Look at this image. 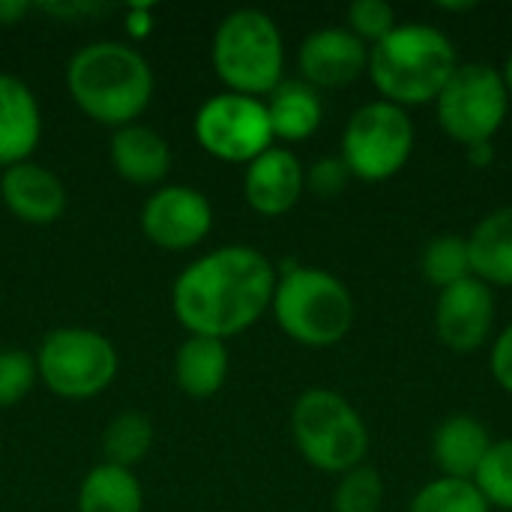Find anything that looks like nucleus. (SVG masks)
<instances>
[{"label":"nucleus","mask_w":512,"mask_h":512,"mask_svg":"<svg viewBox=\"0 0 512 512\" xmlns=\"http://www.w3.org/2000/svg\"><path fill=\"white\" fill-rule=\"evenodd\" d=\"M276 282L273 264L258 249L222 246L177 276L171 306L192 336L225 339L270 309Z\"/></svg>","instance_id":"f257e3e1"},{"label":"nucleus","mask_w":512,"mask_h":512,"mask_svg":"<svg viewBox=\"0 0 512 512\" xmlns=\"http://www.w3.org/2000/svg\"><path fill=\"white\" fill-rule=\"evenodd\" d=\"M459 69L453 39L432 24H396V30L369 48V75L384 102L399 108L429 105L441 96Z\"/></svg>","instance_id":"f03ea898"},{"label":"nucleus","mask_w":512,"mask_h":512,"mask_svg":"<svg viewBox=\"0 0 512 512\" xmlns=\"http://www.w3.org/2000/svg\"><path fill=\"white\" fill-rule=\"evenodd\" d=\"M66 87L87 117L120 129L150 105L153 72L135 48L105 39L72 54L66 66Z\"/></svg>","instance_id":"7ed1b4c3"},{"label":"nucleus","mask_w":512,"mask_h":512,"mask_svg":"<svg viewBox=\"0 0 512 512\" xmlns=\"http://www.w3.org/2000/svg\"><path fill=\"white\" fill-rule=\"evenodd\" d=\"M270 306L285 336L306 348L339 345L354 324V297L345 282L315 267H288Z\"/></svg>","instance_id":"20e7f679"},{"label":"nucleus","mask_w":512,"mask_h":512,"mask_svg":"<svg viewBox=\"0 0 512 512\" xmlns=\"http://www.w3.org/2000/svg\"><path fill=\"white\" fill-rule=\"evenodd\" d=\"M213 66L231 93L270 96L282 84L285 45L276 21L261 9H237L216 27Z\"/></svg>","instance_id":"39448f33"},{"label":"nucleus","mask_w":512,"mask_h":512,"mask_svg":"<svg viewBox=\"0 0 512 512\" xmlns=\"http://www.w3.org/2000/svg\"><path fill=\"white\" fill-rule=\"evenodd\" d=\"M300 456L327 474H348L369 453V429L357 408L333 390H306L291 408Z\"/></svg>","instance_id":"423d86ee"},{"label":"nucleus","mask_w":512,"mask_h":512,"mask_svg":"<svg viewBox=\"0 0 512 512\" xmlns=\"http://www.w3.org/2000/svg\"><path fill=\"white\" fill-rule=\"evenodd\" d=\"M441 129L462 147L495 141L507 114L510 90L492 63H459L441 96L435 99Z\"/></svg>","instance_id":"0eeeda50"},{"label":"nucleus","mask_w":512,"mask_h":512,"mask_svg":"<svg viewBox=\"0 0 512 512\" xmlns=\"http://www.w3.org/2000/svg\"><path fill=\"white\" fill-rule=\"evenodd\" d=\"M414 153V123L405 108L375 99L357 108L342 132L339 159L351 177L384 183L396 177Z\"/></svg>","instance_id":"6e6552de"},{"label":"nucleus","mask_w":512,"mask_h":512,"mask_svg":"<svg viewBox=\"0 0 512 512\" xmlns=\"http://www.w3.org/2000/svg\"><path fill=\"white\" fill-rule=\"evenodd\" d=\"M39 378L63 399H90L117 375L114 345L87 327L51 330L36 354Z\"/></svg>","instance_id":"1a4fd4ad"},{"label":"nucleus","mask_w":512,"mask_h":512,"mask_svg":"<svg viewBox=\"0 0 512 512\" xmlns=\"http://www.w3.org/2000/svg\"><path fill=\"white\" fill-rule=\"evenodd\" d=\"M198 144L225 162H252L273 147V126L267 105L243 93L210 96L195 114Z\"/></svg>","instance_id":"9d476101"},{"label":"nucleus","mask_w":512,"mask_h":512,"mask_svg":"<svg viewBox=\"0 0 512 512\" xmlns=\"http://www.w3.org/2000/svg\"><path fill=\"white\" fill-rule=\"evenodd\" d=\"M213 225L210 201L189 186H165L153 192L141 210V228L159 249H192Z\"/></svg>","instance_id":"9b49d317"},{"label":"nucleus","mask_w":512,"mask_h":512,"mask_svg":"<svg viewBox=\"0 0 512 512\" xmlns=\"http://www.w3.org/2000/svg\"><path fill=\"white\" fill-rule=\"evenodd\" d=\"M495 327V294L477 276H468L438 294L435 333L441 345L459 354H471L489 342Z\"/></svg>","instance_id":"f8f14e48"},{"label":"nucleus","mask_w":512,"mask_h":512,"mask_svg":"<svg viewBox=\"0 0 512 512\" xmlns=\"http://www.w3.org/2000/svg\"><path fill=\"white\" fill-rule=\"evenodd\" d=\"M297 66L303 81L315 90L348 87L369 69V45L360 42L348 27H321L303 39Z\"/></svg>","instance_id":"ddd939ff"},{"label":"nucleus","mask_w":512,"mask_h":512,"mask_svg":"<svg viewBox=\"0 0 512 512\" xmlns=\"http://www.w3.org/2000/svg\"><path fill=\"white\" fill-rule=\"evenodd\" d=\"M306 189V171L300 159L285 147H270L249 162L243 177L246 201L261 216H285Z\"/></svg>","instance_id":"4468645a"},{"label":"nucleus","mask_w":512,"mask_h":512,"mask_svg":"<svg viewBox=\"0 0 512 512\" xmlns=\"http://www.w3.org/2000/svg\"><path fill=\"white\" fill-rule=\"evenodd\" d=\"M0 198L9 213L27 225H51L66 210V189L48 168L36 162H21L3 171Z\"/></svg>","instance_id":"2eb2a0df"},{"label":"nucleus","mask_w":512,"mask_h":512,"mask_svg":"<svg viewBox=\"0 0 512 512\" xmlns=\"http://www.w3.org/2000/svg\"><path fill=\"white\" fill-rule=\"evenodd\" d=\"M39 135L42 117L33 90L21 78L0 72V168L27 162Z\"/></svg>","instance_id":"dca6fc26"},{"label":"nucleus","mask_w":512,"mask_h":512,"mask_svg":"<svg viewBox=\"0 0 512 512\" xmlns=\"http://www.w3.org/2000/svg\"><path fill=\"white\" fill-rule=\"evenodd\" d=\"M492 444L495 441L489 438V429L477 417L456 414L438 426L432 438V456L444 477L474 480Z\"/></svg>","instance_id":"f3484780"},{"label":"nucleus","mask_w":512,"mask_h":512,"mask_svg":"<svg viewBox=\"0 0 512 512\" xmlns=\"http://www.w3.org/2000/svg\"><path fill=\"white\" fill-rule=\"evenodd\" d=\"M111 165L114 171L138 186L159 183L171 168V150L168 141L141 123L120 126L111 138Z\"/></svg>","instance_id":"a211bd4d"},{"label":"nucleus","mask_w":512,"mask_h":512,"mask_svg":"<svg viewBox=\"0 0 512 512\" xmlns=\"http://www.w3.org/2000/svg\"><path fill=\"white\" fill-rule=\"evenodd\" d=\"M471 273L489 288H512V204L486 213L468 237Z\"/></svg>","instance_id":"6ab92c4d"},{"label":"nucleus","mask_w":512,"mask_h":512,"mask_svg":"<svg viewBox=\"0 0 512 512\" xmlns=\"http://www.w3.org/2000/svg\"><path fill=\"white\" fill-rule=\"evenodd\" d=\"M177 387L192 399H207L222 390L228 378V348L222 339L189 336L174 357Z\"/></svg>","instance_id":"aec40b11"},{"label":"nucleus","mask_w":512,"mask_h":512,"mask_svg":"<svg viewBox=\"0 0 512 512\" xmlns=\"http://www.w3.org/2000/svg\"><path fill=\"white\" fill-rule=\"evenodd\" d=\"M264 105L270 114L273 138H282V141L309 138L321 126V117H324L321 96L306 81H282Z\"/></svg>","instance_id":"412c9836"},{"label":"nucleus","mask_w":512,"mask_h":512,"mask_svg":"<svg viewBox=\"0 0 512 512\" xmlns=\"http://www.w3.org/2000/svg\"><path fill=\"white\" fill-rule=\"evenodd\" d=\"M144 492L129 468L99 465L93 468L78 492V512H141Z\"/></svg>","instance_id":"4be33fe9"},{"label":"nucleus","mask_w":512,"mask_h":512,"mask_svg":"<svg viewBox=\"0 0 512 512\" xmlns=\"http://www.w3.org/2000/svg\"><path fill=\"white\" fill-rule=\"evenodd\" d=\"M150 444H153V426L138 411H126L114 417L102 435L105 462L117 468H129V471L150 453Z\"/></svg>","instance_id":"5701e85b"},{"label":"nucleus","mask_w":512,"mask_h":512,"mask_svg":"<svg viewBox=\"0 0 512 512\" xmlns=\"http://www.w3.org/2000/svg\"><path fill=\"white\" fill-rule=\"evenodd\" d=\"M423 276L438 288H450L471 273V255H468V237L462 234H441V237H432L429 246L423 249Z\"/></svg>","instance_id":"b1692460"},{"label":"nucleus","mask_w":512,"mask_h":512,"mask_svg":"<svg viewBox=\"0 0 512 512\" xmlns=\"http://www.w3.org/2000/svg\"><path fill=\"white\" fill-rule=\"evenodd\" d=\"M489 501L483 498V492L474 486V480H453V477H441L426 483L408 512H489Z\"/></svg>","instance_id":"393cba45"},{"label":"nucleus","mask_w":512,"mask_h":512,"mask_svg":"<svg viewBox=\"0 0 512 512\" xmlns=\"http://www.w3.org/2000/svg\"><path fill=\"white\" fill-rule=\"evenodd\" d=\"M474 486L483 492L489 507L512 512V438L495 441L474 477Z\"/></svg>","instance_id":"a878e982"},{"label":"nucleus","mask_w":512,"mask_h":512,"mask_svg":"<svg viewBox=\"0 0 512 512\" xmlns=\"http://www.w3.org/2000/svg\"><path fill=\"white\" fill-rule=\"evenodd\" d=\"M384 507V480L375 468L357 465L342 474L333 492V512H381Z\"/></svg>","instance_id":"bb28decb"},{"label":"nucleus","mask_w":512,"mask_h":512,"mask_svg":"<svg viewBox=\"0 0 512 512\" xmlns=\"http://www.w3.org/2000/svg\"><path fill=\"white\" fill-rule=\"evenodd\" d=\"M348 30L360 42L378 45L396 30V9L387 0H357L348 6Z\"/></svg>","instance_id":"cd10ccee"},{"label":"nucleus","mask_w":512,"mask_h":512,"mask_svg":"<svg viewBox=\"0 0 512 512\" xmlns=\"http://www.w3.org/2000/svg\"><path fill=\"white\" fill-rule=\"evenodd\" d=\"M39 378L36 357L27 351H0V408L21 402Z\"/></svg>","instance_id":"c85d7f7f"},{"label":"nucleus","mask_w":512,"mask_h":512,"mask_svg":"<svg viewBox=\"0 0 512 512\" xmlns=\"http://www.w3.org/2000/svg\"><path fill=\"white\" fill-rule=\"evenodd\" d=\"M351 180L348 165L339 156H324L318 162H312V168L306 171V186L318 195V198H336L345 192Z\"/></svg>","instance_id":"c756f323"},{"label":"nucleus","mask_w":512,"mask_h":512,"mask_svg":"<svg viewBox=\"0 0 512 512\" xmlns=\"http://www.w3.org/2000/svg\"><path fill=\"white\" fill-rule=\"evenodd\" d=\"M489 366H492V378L498 381V387L512 396V324L495 339Z\"/></svg>","instance_id":"7c9ffc66"},{"label":"nucleus","mask_w":512,"mask_h":512,"mask_svg":"<svg viewBox=\"0 0 512 512\" xmlns=\"http://www.w3.org/2000/svg\"><path fill=\"white\" fill-rule=\"evenodd\" d=\"M465 156L474 168H489L495 162V144L492 141H483V144H471L465 147Z\"/></svg>","instance_id":"2f4dec72"},{"label":"nucleus","mask_w":512,"mask_h":512,"mask_svg":"<svg viewBox=\"0 0 512 512\" xmlns=\"http://www.w3.org/2000/svg\"><path fill=\"white\" fill-rule=\"evenodd\" d=\"M24 9H27V6H21V3H12V6H3V3H0V21H12V18L21 15Z\"/></svg>","instance_id":"473e14b6"},{"label":"nucleus","mask_w":512,"mask_h":512,"mask_svg":"<svg viewBox=\"0 0 512 512\" xmlns=\"http://www.w3.org/2000/svg\"><path fill=\"white\" fill-rule=\"evenodd\" d=\"M477 3H438V9H444V12H471Z\"/></svg>","instance_id":"72a5a7b5"},{"label":"nucleus","mask_w":512,"mask_h":512,"mask_svg":"<svg viewBox=\"0 0 512 512\" xmlns=\"http://www.w3.org/2000/svg\"><path fill=\"white\" fill-rule=\"evenodd\" d=\"M501 75H504V84H507V90H510V99H512V54L507 57V63H504Z\"/></svg>","instance_id":"f704fd0d"}]
</instances>
